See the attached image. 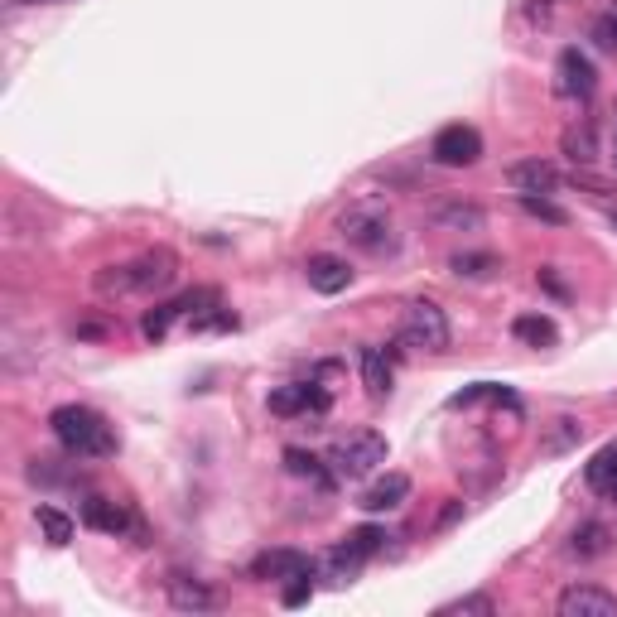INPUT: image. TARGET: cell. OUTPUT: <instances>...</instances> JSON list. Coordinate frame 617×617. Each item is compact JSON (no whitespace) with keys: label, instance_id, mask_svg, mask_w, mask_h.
<instances>
[{"label":"cell","instance_id":"1","mask_svg":"<svg viewBox=\"0 0 617 617\" xmlns=\"http://www.w3.org/2000/svg\"><path fill=\"white\" fill-rule=\"evenodd\" d=\"M49 430L73 458H111L116 454V430L92 410V405H58L49 415Z\"/></svg>","mask_w":617,"mask_h":617},{"label":"cell","instance_id":"2","mask_svg":"<svg viewBox=\"0 0 617 617\" xmlns=\"http://www.w3.org/2000/svg\"><path fill=\"white\" fill-rule=\"evenodd\" d=\"M179 280V256L169 251V246H155V251H145L140 261L131 266H111L97 275V290L102 295H131V290H169Z\"/></svg>","mask_w":617,"mask_h":617},{"label":"cell","instance_id":"3","mask_svg":"<svg viewBox=\"0 0 617 617\" xmlns=\"http://www.w3.org/2000/svg\"><path fill=\"white\" fill-rule=\"evenodd\" d=\"M338 237H348L357 251L367 256H386L396 251V227H391V213L381 203H352L348 213L338 217Z\"/></svg>","mask_w":617,"mask_h":617},{"label":"cell","instance_id":"4","mask_svg":"<svg viewBox=\"0 0 617 617\" xmlns=\"http://www.w3.org/2000/svg\"><path fill=\"white\" fill-rule=\"evenodd\" d=\"M328 463H333L338 478H367V473H376V468L386 463V439H381L376 430H357V434H348V439L333 444Z\"/></svg>","mask_w":617,"mask_h":617},{"label":"cell","instance_id":"5","mask_svg":"<svg viewBox=\"0 0 617 617\" xmlns=\"http://www.w3.org/2000/svg\"><path fill=\"white\" fill-rule=\"evenodd\" d=\"M401 338L410 343V348H425V352L449 348V319H444V309H439V304H430V299L405 304Z\"/></svg>","mask_w":617,"mask_h":617},{"label":"cell","instance_id":"6","mask_svg":"<svg viewBox=\"0 0 617 617\" xmlns=\"http://www.w3.org/2000/svg\"><path fill=\"white\" fill-rule=\"evenodd\" d=\"M430 160L444 164V169H468V164L483 160V135L473 131V126H444V131L430 140Z\"/></svg>","mask_w":617,"mask_h":617},{"label":"cell","instance_id":"7","mask_svg":"<svg viewBox=\"0 0 617 617\" xmlns=\"http://www.w3.org/2000/svg\"><path fill=\"white\" fill-rule=\"evenodd\" d=\"M555 92L569 97V102H589L593 92H598V73H593L589 54H579V49H564L555 58Z\"/></svg>","mask_w":617,"mask_h":617},{"label":"cell","instance_id":"8","mask_svg":"<svg viewBox=\"0 0 617 617\" xmlns=\"http://www.w3.org/2000/svg\"><path fill=\"white\" fill-rule=\"evenodd\" d=\"M555 608H560V617H617V598L598 584H569Z\"/></svg>","mask_w":617,"mask_h":617},{"label":"cell","instance_id":"9","mask_svg":"<svg viewBox=\"0 0 617 617\" xmlns=\"http://www.w3.org/2000/svg\"><path fill=\"white\" fill-rule=\"evenodd\" d=\"M295 574H314V560L304 550H266L251 560V579H270V584H285Z\"/></svg>","mask_w":617,"mask_h":617},{"label":"cell","instance_id":"10","mask_svg":"<svg viewBox=\"0 0 617 617\" xmlns=\"http://www.w3.org/2000/svg\"><path fill=\"white\" fill-rule=\"evenodd\" d=\"M82 521H87L92 531H102V536H126V531L140 536L131 511L121 507V502H111V497H87V502H82Z\"/></svg>","mask_w":617,"mask_h":617},{"label":"cell","instance_id":"11","mask_svg":"<svg viewBox=\"0 0 617 617\" xmlns=\"http://www.w3.org/2000/svg\"><path fill=\"white\" fill-rule=\"evenodd\" d=\"M304 275H309V290H319V295H343V290L352 285V266L343 261V256H328V251L309 256Z\"/></svg>","mask_w":617,"mask_h":617},{"label":"cell","instance_id":"12","mask_svg":"<svg viewBox=\"0 0 617 617\" xmlns=\"http://www.w3.org/2000/svg\"><path fill=\"white\" fill-rule=\"evenodd\" d=\"M164 589H169V603H174L179 613H213V608H217V593L208 589L203 579L169 574V579H164Z\"/></svg>","mask_w":617,"mask_h":617},{"label":"cell","instance_id":"13","mask_svg":"<svg viewBox=\"0 0 617 617\" xmlns=\"http://www.w3.org/2000/svg\"><path fill=\"white\" fill-rule=\"evenodd\" d=\"M507 184L516 188V193H545V198H550V193L560 188V169L545 160H521L507 169Z\"/></svg>","mask_w":617,"mask_h":617},{"label":"cell","instance_id":"14","mask_svg":"<svg viewBox=\"0 0 617 617\" xmlns=\"http://www.w3.org/2000/svg\"><path fill=\"white\" fill-rule=\"evenodd\" d=\"M405 497H410V478H405V473H386V478H376V483L362 492L357 507L362 511H396Z\"/></svg>","mask_w":617,"mask_h":617},{"label":"cell","instance_id":"15","mask_svg":"<svg viewBox=\"0 0 617 617\" xmlns=\"http://www.w3.org/2000/svg\"><path fill=\"white\" fill-rule=\"evenodd\" d=\"M362 564H367V555H362V550H352L348 540H343V545H333V550L323 555V579H328L333 589H348L352 579L362 574Z\"/></svg>","mask_w":617,"mask_h":617},{"label":"cell","instance_id":"16","mask_svg":"<svg viewBox=\"0 0 617 617\" xmlns=\"http://www.w3.org/2000/svg\"><path fill=\"white\" fill-rule=\"evenodd\" d=\"M584 483H589L598 497L617 502V444H608V449H598V454L589 458V468H584Z\"/></svg>","mask_w":617,"mask_h":617},{"label":"cell","instance_id":"17","mask_svg":"<svg viewBox=\"0 0 617 617\" xmlns=\"http://www.w3.org/2000/svg\"><path fill=\"white\" fill-rule=\"evenodd\" d=\"M613 550V536H608V526L603 521H589V526H579L574 540H569V555L574 560H598V555H608Z\"/></svg>","mask_w":617,"mask_h":617},{"label":"cell","instance_id":"18","mask_svg":"<svg viewBox=\"0 0 617 617\" xmlns=\"http://www.w3.org/2000/svg\"><path fill=\"white\" fill-rule=\"evenodd\" d=\"M511 333L521 343H531V348H555L560 343V328H555V319H545V314H521V319L511 323Z\"/></svg>","mask_w":617,"mask_h":617},{"label":"cell","instance_id":"19","mask_svg":"<svg viewBox=\"0 0 617 617\" xmlns=\"http://www.w3.org/2000/svg\"><path fill=\"white\" fill-rule=\"evenodd\" d=\"M430 222L434 227H449V232H478L483 227V208L478 203H444V208H434Z\"/></svg>","mask_w":617,"mask_h":617},{"label":"cell","instance_id":"20","mask_svg":"<svg viewBox=\"0 0 617 617\" xmlns=\"http://www.w3.org/2000/svg\"><path fill=\"white\" fill-rule=\"evenodd\" d=\"M483 401H497V405H507V410H521L516 391H507V386H492V381H478V386H468V391L449 396V405H454V410H463V405H483Z\"/></svg>","mask_w":617,"mask_h":617},{"label":"cell","instance_id":"21","mask_svg":"<svg viewBox=\"0 0 617 617\" xmlns=\"http://www.w3.org/2000/svg\"><path fill=\"white\" fill-rule=\"evenodd\" d=\"M362 386L372 391L376 401L391 391V362H386V352L381 348H362Z\"/></svg>","mask_w":617,"mask_h":617},{"label":"cell","instance_id":"22","mask_svg":"<svg viewBox=\"0 0 617 617\" xmlns=\"http://www.w3.org/2000/svg\"><path fill=\"white\" fill-rule=\"evenodd\" d=\"M516 208L526 217H536V222H550V227H569V213H564L560 203H550L545 193H516Z\"/></svg>","mask_w":617,"mask_h":617},{"label":"cell","instance_id":"23","mask_svg":"<svg viewBox=\"0 0 617 617\" xmlns=\"http://www.w3.org/2000/svg\"><path fill=\"white\" fill-rule=\"evenodd\" d=\"M564 155H569L574 164H593V160H598V135H593L589 121L564 131Z\"/></svg>","mask_w":617,"mask_h":617},{"label":"cell","instance_id":"24","mask_svg":"<svg viewBox=\"0 0 617 617\" xmlns=\"http://www.w3.org/2000/svg\"><path fill=\"white\" fill-rule=\"evenodd\" d=\"M232 328H237V314L227 304H208L203 314L188 319V333H232Z\"/></svg>","mask_w":617,"mask_h":617},{"label":"cell","instance_id":"25","mask_svg":"<svg viewBox=\"0 0 617 617\" xmlns=\"http://www.w3.org/2000/svg\"><path fill=\"white\" fill-rule=\"evenodd\" d=\"M285 468H290L295 478H309L314 487H333V478L323 473V463L314 454H304V449H285Z\"/></svg>","mask_w":617,"mask_h":617},{"label":"cell","instance_id":"26","mask_svg":"<svg viewBox=\"0 0 617 617\" xmlns=\"http://www.w3.org/2000/svg\"><path fill=\"white\" fill-rule=\"evenodd\" d=\"M449 266H454L458 280H483V275L497 270V256H487V251H458Z\"/></svg>","mask_w":617,"mask_h":617},{"label":"cell","instance_id":"27","mask_svg":"<svg viewBox=\"0 0 617 617\" xmlns=\"http://www.w3.org/2000/svg\"><path fill=\"white\" fill-rule=\"evenodd\" d=\"M39 531H44L49 545H68L73 540V516L58 507H39Z\"/></svg>","mask_w":617,"mask_h":617},{"label":"cell","instance_id":"28","mask_svg":"<svg viewBox=\"0 0 617 617\" xmlns=\"http://www.w3.org/2000/svg\"><path fill=\"white\" fill-rule=\"evenodd\" d=\"M174 323H179V309H174V304H160V309H150V314H145L140 333H145L150 343H164V333H169Z\"/></svg>","mask_w":617,"mask_h":617},{"label":"cell","instance_id":"29","mask_svg":"<svg viewBox=\"0 0 617 617\" xmlns=\"http://www.w3.org/2000/svg\"><path fill=\"white\" fill-rule=\"evenodd\" d=\"M589 39L598 44V49H603V54L617 58V5L608 10V15H598V20H593V25H589Z\"/></svg>","mask_w":617,"mask_h":617},{"label":"cell","instance_id":"30","mask_svg":"<svg viewBox=\"0 0 617 617\" xmlns=\"http://www.w3.org/2000/svg\"><path fill=\"white\" fill-rule=\"evenodd\" d=\"M463 613L492 617V613H497V603H492L487 593H468V598H458V603H449V608H439V617H463Z\"/></svg>","mask_w":617,"mask_h":617},{"label":"cell","instance_id":"31","mask_svg":"<svg viewBox=\"0 0 617 617\" xmlns=\"http://www.w3.org/2000/svg\"><path fill=\"white\" fill-rule=\"evenodd\" d=\"M309 598H314V574H295V579H285V593H280L285 608H304Z\"/></svg>","mask_w":617,"mask_h":617},{"label":"cell","instance_id":"32","mask_svg":"<svg viewBox=\"0 0 617 617\" xmlns=\"http://www.w3.org/2000/svg\"><path fill=\"white\" fill-rule=\"evenodd\" d=\"M348 545H352V550H362V555L372 560L376 550L386 545V531H381V526H357V531L348 536Z\"/></svg>","mask_w":617,"mask_h":617},{"label":"cell","instance_id":"33","mask_svg":"<svg viewBox=\"0 0 617 617\" xmlns=\"http://www.w3.org/2000/svg\"><path fill=\"white\" fill-rule=\"evenodd\" d=\"M540 285H545V290H550L555 299H569V290H564V280L555 275V266H545V270H540Z\"/></svg>","mask_w":617,"mask_h":617},{"label":"cell","instance_id":"34","mask_svg":"<svg viewBox=\"0 0 617 617\" xmlns=\"http://www.w3.org/2000/svg\"><path fill=\"white\" fill-rule=\"evenodd\" d=\"M458 511H463V502H454V507L444 511V516H439V526H454V521H458Z\"/></svg>","mask_w":617,"mask_h":617},{"label":"cell","instance_id":"35","mask_svg":"<svg viewBox=\"0 0 617 617\" xmlns=\"http://www.w3.org/2000/svg\"><path fill=\"white\" fill-rule=\"evenodd\" d=\"M20 5H68V0H20Z\"/></svg>","mask_w":617,"mask_h":617},{"label":"cell","instance_id":"36","mask_svg":"<svg viewBox=\"0 0 617 617\" xmlns=\"http://www.w3.org/2000/svg\"><path fill=\"white\" fill-rule=\"evenodd\" d=\"M608 217H613V227H617V208H613V213H608Z\"/></svg>","mask_w":617,"mask_h":617}]
</instances>
